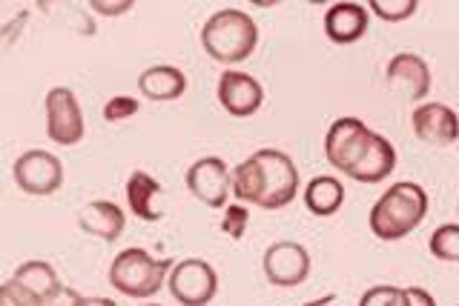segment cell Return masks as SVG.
I'll list each match as a JSON object with an SVG mask.
<instances>
[{"label":"cell","instance_id":"1","mask_svg":"<svg viewBox=\"0 0 459 306\" xmlns=\"http://www.w3.org/2000/svg\"><path fill=\"white\" fill-rule=\"evenodd\" d=\"M428 215V192L420 183L399 181L373 203L370 209V232L379 241H402L420 226Z\"/></svg>","mask_w":459,"mask_h":306},{"label":"cell","instance_id":"2","mask_svg":"<svg viewBox=\"0 0 459 306\" xmlns=\"http://www.w3.org/2000/svg\"><path fill=\"white\" fill-rule=\"evenodd\" d=\"M201 47L219 64H241L258 47V26L241 9H219L201 29Z\"/></svg>","mask_w":459,"mask_h":306},{"label":"cell","instance_id":"3","mask_svg":"<svg viewBox=\"0 0 459 306\" xmlns=\"http://www.w3.org/2000/svg\"><path fill=\"white\" fill-rule=\"evenodd\" d=\"M172 260H155L147 250H124L115 255L109 264V284L126 298H152L161 284L167 281V272H172Z\"/></svg>","mask_w":459,"mask_h":306},{"label":"cell","instance_id":"4","mask_svg":"<svg viewBox=\"0 0 459 306\" xmlns=\"http://www.w3.org/2000/svg\"><path fill=\"white\" fill-rule=\"evenodd\" d=\"M258 166V203L262 209H281L299 195V169L293 157L279 149H258L250 155Z\"/></svg>","mask_w":459,"mask_h":306},{"label":"cell","instance_id":"5","mask_svg":"<svg viewBox=\"0 0 459 306\" xmlns=\"http://www.w3.org/2000/svg\"><path fill=\"white\" fill-rule=\"evenodd\" d=\"M169 293L184 306H207L219 293V275L201 258H184L169 272Z\"/></svg>","mask_w":459,"mask_h":306},{"label":"cell","instance_id":"6","mask_svg":"<svg viewBox=\"0 0 459 306\" xmlns=\"http://www.w3.org/2000/svg\"><path fill=\"white\" fill-rule=\"evenodd\" d=\"M373 135H377V132H370L368 123H362L359 118L333 121V126L327 129V138H325L327 164L342 169V172H348L351 166H356L359 160H362V155L373 143Z\"/></svg>","mask_w":459,"mask_h":306},{"label":"cell","instance_id":"7","mask_svg":"<svg viewBox=\"0 0 459 306\" xmlns=\"http://www.w3.org/2000/svg\"><path fill=\"white\" fill-rule=\"evenodd\" d=\"M12 174H14V183H18L26 195L43 198V195H55L57 189H61L64 164L52 152L32 149L14 160Z\"/></svg>","mask_w":459,"mask_h":306},{"label":"cell","instance_id":"8","mask_svg":"<svg viewBox=\"0 0 459 306\" xmlns=\"http://www.w3.org/2000/svg\"><path fill=\"white\" fill-rule=\"evenodd\" d=\"M47 135L61 147H75L83 138V112L75 92L66 86L47 92Z\"/></svg>","mask_w":459,"mask_h":306},{"label":"cell","instance_id":"9","mask_svg":"<svg viewBox=\"0 0 459 306\" xmlns=\"http://www.w3.org/2000/svg\"><path fill=\"white\" fill-rule=\"evenodd\" d=\"M186 189L210 209H221L233 192V172L221 157H201L186 169Z\"/></svg>","mask_w":459,"mask_h":306},{"label":"cell","instance_id":"10","mask_svg":"<svg viewBox=\"0 0 459 306\" xmlns=\"http://www.w3.org/2000/svg\"><path fill=\"white\" fill-rule=\"evenodd\" d=\"M262 264L273 286H299L310 275V252L296 241H276L267 246Z\"/></svg>","mask_w":459,"mask_h":306},{"label":"cell","instance_id":"11","mask_svg":"<svg viewBox=\"0 0 459 306\" xmlns=\"http://www.w3.org/2000/svg\"><path fill=\"white\" fill-rule=\"evenodd\" d=\"M219 104L233 118H250L264 104V89L247 72L227 69L219 78Z\"/></svg>","mask_w":459,"mask_h":306},{"label":"cell","instance_id":"12","mask_svg":"<svg viewBox=\"0 0 459 306\" xmlns=\"http://www.w3.org/2000/svg\"><path fill=\"white\" fill-rule=\"evenodd\" d=\"M413 135L430 147H451L459 140V118L445 104H422L411 115Z\"/></svg>","mask_w":459,"mask_h":306},{"label":"cell","instance_id":"13","mask_svg":"<svg viewBox=\"0 0 459 306\" xmlns=\"http://www.w3.org/2000/svg\"><path fill=\"white\" fill-rule=\"evenodd\" d=\"M387 86L405 100H422L430 92V69L420 55L399 52L385 69Z\"/></svg>","mask_w":459,"mask_h":306},{"label":"cell","instance_id":"14","mask_svg":"<svg viewBox=\"0 0 459 306\" xmlns=\"http://www.w3.org/2000/svg\"><path fill=\"white\" fill-rule=\"evenodd\" d=\"M368 6L362 4H333L325 12V35L333 43H356L368 32Z\"/></svg>","mask_w":459,"mask_h":306},{"label":"cell","instance_id":"15","mask_svg":"<svg viewBox=\"0 0 459 306\" xmlns=\"http://www.w3.org/2000/svg\"><path fill=\"white\" fill-rule=\"evenodd\" d=\"M394 169H396L394 143L387 138H382V135H373V143L362 155V160H359L356 166H351L344 174L353 178V181H359V183H382Z\"/></svg>","mask_w":459,"mask_h":306},{"label":"cell","instance_id":"16","mask_svg":"<svg viewBox=\"0 0 459 306\" xmlns=\"http://www.w3.org/2000/svg\"><path fill=\"white\" fill-rule=\"evenodd\" d=\"M78 224L86 235H95L100 241H115L121 238V232L126 226V215L121 212V207H115L112 200H95L86 203L78 215Z\"/></svg>","mask_w":459,"mask_h":306},{"label":"cell","instance_id":"17","mask_svg":"<svg viewBox=\"0 0 459 306\" xmlns=\"http://www.w3.org/2000/svg\"><path fill=\"white\" fill-rule=\"evenodd\" d=\"M161 183H158L150 172H133L126 181V203L129 209H133V215H138L141 221H158L161 217V209L155 207V200L161 198Z\"/></svg>","mask_w":459,"mask_h":306},{"label":"cell","instance_id":"18","mask_svg":"<svg viewBox=\"0 0 459 306\" xmlns=\"http://www.w3.org/2000/svg\"><path fill=\"white\" fill-rule=\"evenodd\" d=\"M138 89L147 100H176L186 92V75L176 66H150L138 78Z\"/></svg>","mask_w":459,"mask_h":306},{"label":"cell","instance_id":"19","mask_svg":"<svg viewBox=\"0 0 459 306\" xmlns=\"http://www.w3.org/2000/svg\"><path fill=\"white\" fill-rule=\"evenodd\" d=\"M344 203V186L333 174H322V178H313L305 189V207L319 215V217H330L342 209Z\"/></svg>","mask_w":459,"mask_h":306},{"label":"cell","instance_id":"20","mask_svg":"<svg viewBox=\"0 0 459 306\" xmlns=\"http://www.w3.org/2000/svg\"><path fill=\"white\" fill-rule=\"evenodd\" d=\"M21 286H26L29 293H35L40 301L52 298L57 289H61V278H57V272L47 264V260H26L18 269H14V278Z\"/></svg>","mask_w":459,"mask_h":306},{"label":"cell","instance_id":"21","mask_svg":"<svg viewBox=\"0 0 459 306\" xmlns=\"http://www.w3.org/2000/svg\"><path fill=\"white\" fill-rule=\"evenodd\" d=\"M428 250L437 260H459V226L445 224L430 232Z\"/></svg>","mask_w":459,"mask_h":306},{"label":"cell","instance_id":"22","mask_svg":"<svg viewBox=\"0 0 459 306\" xmlns=\"http://www.w3.org/2000/svg\"><path fill=\"white\" fill-rule=\"evenodd\" d=\"M368 9L387 23H399V21H408L411 14L420 9V0H370Z\"/></svg>","mask_w":459,"mask_h":306},{"label":"cell","instance_id":"23","mask_svg":"<svg viewBox=\"0 0 459 306\" xmlns=\"http://www.w3.org/2000/svg\"><path fill=\"white\" fill-rule=\"evenodd\" d=\"M359 306H405V298H402L399 286L379 284V286H370L368 293L359 298Z\"/></svg>","mask_w":459,"mask_h":306},{"label":"cell","instance_id":"24","mask_svg":"<svg viewBox=\"0 0 459 306\" xmlns=\"http://www.w3.org/2000/svg\"><path fill=\"white\" fill-rule=\"evenodd\" d=\"M247 224H250L247 207H241V203H233V207L224 209V217H221V232H224V235H230L233 241H241L244 232H247Z\"/></svg>","mask_w":459,"mask_h":306},{"label":"cell","instance_id":"25","mask_svg":"<svg viewBox=\"0 0 459 306\" xmlns=\"http://www.w3.org/2000/svg\"><path fill=\"white\" fill-rule=\"evenodd\" d=\"M0 306H43V301L18 281H6L0 286Z\"/></svg>","mask_w":459,"mask_h":306},{"label":"cell","instance_id":"26","mask_svg":"<svg viewBox=\"0 0 459 306\" xmlns=\"http://www.w3.org/2000/svg\"><path fill=\"white\" fill-rule=\"evenodd\" d=\"M141 109V100L129 98V95H118V98H109L107 106H104V121L109 123H118V121H126L133 118V115Z\"/></svg>","mask_w":459,"mask_h":306},{"label":"cell","instance_id":"27","mask_svg":"<svg viewBox=\"0 0 459 306\" xmlns=\"http://www.w3.org/2000/svg\"><path fill=\"white\" fill-rule=\"evenodd\" d=\"M83 295L75 293V289H69V286H61L52 298L43 301V306H83Z\"/></svg>","mask_w":459,"mask_h":306},{"label":"cell","instance_id":"28","mask_svg":"<svg viewBox=\"0 0 459 306\" xmlns=\"http://www.w3.org/2000/svg\"><path fill=\"white\" fill-rule=\"evenodd\" d=\"M133 6H135L133 0H118V4H107V0H92V4H90L92 12L107 14V18H112V14H124V12H129Z\"/></svg>","mask_w":459,"mask_h":306},{"label":"cell","instance_id":"29","mask_svg":"<svg viewBox=\"0 0 459 306\" xmlns=\"http://www.w3.org/2000/svg\"><path fill=\"white\" fill-rule=\"evenodd\" d=\"M402 298H405V306H437V301L422 286H405L402 289Z\"/></svg>","mask_w":459,"mask_h":306},{"label":"cell","instance_id":"30","mask_svg":"<svg viewBox=\"0 0 459 306\" xmlns=\"http://www.w3.org/2000/svg\"><path fill=\"white\" fill-rule=\"evenodd\" d=\"M83 306H118L112 298H86Z\"/></svg>","mask_w":459,"mask_h":306},{"label":"cell","instance_id":"31","mask_svg":"<svg viewBox=\"0 0 459 306\" xmlns=\"http://www.w3.org/2000/svg\"><path fill=\"white\" fill-rule=\"evenodd\" d=\"M336 301V295L330 293V295H325V298H316V301H307V303H301V306H330Z\"/></svg>","mask_w":459,"mask_h":306},{"label":"cell","instance_id":"32","mask_svg":"<svg viewBox=\"0 0 459 306\" xmlns=\"http://www.w3.org/2000/svg\"><path fill=\"white\" fill-rule=\"evenodd\" d=\"M456 209H459V200H456Z\"/></svg>","mask_w":459,"mask_h":306},{"label":"cell","instance_id":"33","mask_svg":"<svg viewBox=\"0 0 459 306\" xmlns=\"http://www.w3.org/2000/svg\"><path fill=\"white\" fill-rule=\"evenodd\" d=\"M150 306H155V303H150Z\"/></svg>","mask_w":459,"mask_h":306}]
</instances>
